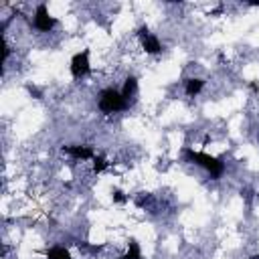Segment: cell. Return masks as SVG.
I'll list each match as a JSON object with an SVG mask.
<instances>
[{"instance_id": "13", "label": "cell", "mask_w": 259, "mask_h": 259, "mask_svg": "<svg viewBox=\"0 0 259 259\" xmlns=\"http://www.w3.org/2000/svg\"><path fill=\"white\" fill-rule=\"evenodd\" d=\"M253 259H259V257H253Z\"/></svg>"}, {"instance_id": "6", "label": "cell", "mask_w": 259, "mask_h": 259, "mask_svg": "<svg viewBox=\"0 0 259 259\" xmlns=\"http://www.w3.org/2000/svg\"><path fill=\"white\" fill-rule=\"evenodd\" d=\"M63 152H65L67 156L79 160V162H91V160L95 158L93 148H91V146H83V144H69V146L63 148Z\"/></svg>"}, {"instance_id": "3", "label": "cell", "mask_w": 259, "mask_h": 259, "mask_svg": "<svg viewBox=\"0 0 259 259\" xmlns=\"http://www.w3.org/2000/svg\"><path fill=\"white\" fill-rule=\"evenodd\" d=\"M59 24V20L49 12L47 4H36L32 12V28L36 32H53V28Z\"/></svg>"}, {"instance_id": "5", "label": "cell", "mask_w": 259, "mask_h": 259, "mask_svg": "<svg viewBox=\"0 0 259 259\" xmlns=\"http://www.w3.org/2000/svg\"><path fill=\"white\" fill-rule=\"evenodd\" d=\"M138 38H140V45H142V49H144L146 55H158V53H162L160 38L156 34H152L146 24L138 28Z\"/></svg>"}, {"instance_id": "9", "label": "cell", "mask_w": 259, "mask_h": 259, "mask_svg": "<svg viewBox=\"0 0 259 259\" xmlns=\"http://www.w3.org/2000/svg\"><path fill=\"white\" fill-rule=\"evenodd\" d=\"M45 257H47V259H73L71 251H69L67 247H63V245H53V247H49V251H47Z\"/></svg>"}, {"instance_id": "2", "label": "cell", "mask_w": 259, "mask_h": 259, "mask_svg": "<svg viewBox=\"0 0 259 259\" xmlns=\"http://www.w3.org/2000/svg\"><path fill=\"white\" fill-rule=\"evenodd\" d=\"M97 107H99V111H103V113H119V111H125V109L130 107V101L121 95L119 89H115V87H105V89L99 91Z\"/></svg>"}, {"instance_id": "1", "label": "cell", "mask_w": 259, "mask_h": 259, "mask_svg": "<svg viewBox=\"0 0 259 259\" xmlns=\"http://www.w3.org/2000/svg\"><path fill=\"white\" fill-rule=\"evenodd\" d=\"M182 158H184V162L202 168V170L208 172L212 178H221V176L225 174V168H227L221 158L210 156V154H206V152L192 150V148H184V150H182Z\"/></svg>"}, {"instance_id": "12", "label": "cell", "mask_w": 259, "mask_h": 259, "mask_svg": "<svg viewBox=\"0 0 259 259\" xmlns=\"http://www.w3.org/2000/svg\"><path fill=\"white\" fill-rule=\"evenodd\" d=\"M111 200L117 202V204H123V202H127V194L123 190H119V188H113L111 190Z\"/></svg>"}, {"instance_id": "11", "label": "cell", "mask_w": 259, "mask_h": 259, "mask_svg": "<svg viewBox=\"0 0 259 259\" xmlns=\"http://www.w3.org/2000/svg\"><path fill=\"white\" fill-rule=\"evenodd\" d=\"M107 166H109V162H107L103 156H97V154H95V158L91 160L93 174H101V172H105V170H107Z\"/></svg>"}, {"instance_id": "10", "label": "cell", "mask_w": 259, "mask_h": 259, "mask_svg": "<svg viewBox=\"0 0 259 259\" xmlns=\"http://www.w3.org/2000/svg\"><path fill=\"white\" fill-rule=\"evenodd\" d=\"M119 259H142V249H140V245H138L136 239H130V241H127L125 253H123Z\"/></svg>"}, {"instance_id": "4", "label": "cell", "mask_w": 259, "mask_h": 259, "mask_svg": "<svg viewBox=\"0 0 259 259\" xmlns=\"http://www.w3.org/2000/svg\"><path fill=\"white\" fill-rule=\"evenodd\" d=\"M69 71L75 79H83L91 73V61H89V51L83 49L79 53H75L71 57V63H69Z\"/></svg>"}, {"instance_id": "8", "label": "cell", "mask_w": 259, "mask_h": 259, "mask_svg": "<svg viewBox=\"0 0 259 259\" xmlns=\"http://www.w3.org/2000/svg\"><path fill=\"white\" fill-rule=\"evenodd\" d=\"M121 91V95L130 101V99H134L136 97V93H138V79L134 77V75H130V77H125V81H123V87L119 89Z\"/></svg>"}, {"instance_id": "7", "label": "cell", "mask_w": 259, "mask_h": 259, "mask_svg": "<svg viewBox=\"0 0 259 259\" xmlns=\"http://www.w3.org/2000/svg\"><path fill=\"white\" fill-rule=\"evenodd\" d=\"M202 89H204V79H200V77H188V79H184V93L188 97H196Z\"/></svg>"}]
</instances>
